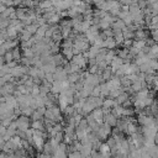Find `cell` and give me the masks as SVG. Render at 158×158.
<instances>
[{
  "mask_svg": "<svg viewBox=\"0 0 158 158\" xmlns=\"http://www.w3.org/2000/svg\"><path fill=\"white\" fill-rule=\"evenodd\" d=\"M14 2H15V0H14Z\"/></svg>",
  "mask_w": 158,
  "mask_h": 158,
  "instance_id": "obj_22",
  "label": "cell"
},
{
  "mask_svg": "<svg viewBox=\"0 0 158 158\" xmlns=\"http://www.w3.org/2000/svg\"><path fill=\"white\" fill-rule=\"evenodd\" d=\"M64 145L62 143V145H58V147H57V149H56V152H54V158H67V156H66V153H64Z\"/></svg>",
  "mask_w": 158,
  "mask_h": 158,
  "instance_id": "obj_8",
  "label": "cell"
},
{
  "mask_svg": "<svg viewBox=\"0 0 158 158\" xmlns=\"http://www.w3.org/2000/svg\"><path fill=\"white\" fill-rule=\"evenodd\" d=\"M5 10H6V6L3 5V4H0V16H2V14H3Z\"/></svg>",
  "mask_w": 158,
  "mask_h": 158,
  "instance_id": "obj_20",
  "label": "cell"
},
{
  "mask_svg": "<svg viewBox=\"0 0 158 158\" xmlns=\"http://www.w3.org/2000/svg\"><path fill=\"white\" fill-rule=\"evenodd\" d=\"M87 62H88V59L84 57V54H83V53L74 54V56H73V58H72V63H73V64H75V66H78L81 69H82V68H85Z\"/></svg>",
  "mask_w": 158,
  "mask_h": 158,
  "instance_id": "obj_1",
  "label": "cell"
},
{
  "mask_svg": "<svg viewBox=\"0 0 158 158\" xmlns=\"http://www.w3.org/2000/svg\"><path fill=\"white\" fill-rule=\"evenodd\" d=\"M31 126H32V130H38V131H42V130H43V124H42L41 120L33 121Z\"/></svg>",
  "mask_w": 158,
  "mask_h": 158,
  "instance_id": "obj_13",
  "label": "cell"
},
{
  "mask_svg": "<svg viewBox=\"0 0 158 158\" xmlns=\"http://www.w3.org/2000/svg\"><path fill=\"white\" fill-rule=\"evenodd\" d=\"M122 64H124V59H121L118 56H115L114 59L111 61V63H110V68H111L112 73H115V72H116L118 68H120Z\"/></svg>",
  "mask_w": 158,
  "mask_h": 158,
  "instance_id": "obj_6",
  "label": "cell"
},
{
  "mask_svg": "<svg viewBox=\"0 0 158 158\" xmlns=\"http://www.w3.org/2000/svg\"><path fill=\"white\" fill-rule=\"evenodd\" d=\"M94 120L98 122V124H103V121H104V110L103 109H95V110H93L90 114H89Z\"/></svg>",
  "mask_w": 158,
  "mask_h": 158,
  "instance_id": "obj_4",
  "label": "cell"
},
{
  "mask_svg": "<svg viewBox=\"0 0 158 158\" xmlns=\"http://www.w3.org/2000/svg\"><path fill=\"white\" fill-rule=\"evenodd\" d=\"M106 87L109 89V91H112L115 89H118L121 87V82H120V78H117V77H112L110 81L106 82Z\"/></svg>",
  "mask_w": 158,
  "mask_h": 158,
  "instance_id": "obj_5",
  "label": "cell"
},
{
  "mask_svg": "<svg viewBox=\"0 0 158 158\" xmlns=\"http://www.w3.org/2000/svg\"><path fill=\"white\" fill-rule=\"evenodd\" d=\"M127 99H129V94L126 93V91H124L122 94H120V95H118L117 98H116V100H115V103L117 104V105H122L125 101H127Z\"/></svg>",
  "mask_w": 158,
  "mask_h": 158,
  "instance_id": "obj_11",
  "label": "cell"
},
{
  "mask_svg": "<svg viewBox=\"0 0 158 158\" xmlns=\"http://www.w3.org/2000/svg\"><path fill=\"white\" fill-rule=\"evenodd\" d=\"M91 96H93V98L100 96V85L94 87V89H93V91H91Z\"/></svg>",
  "mask_w": 158,
  "mask_h": 158,
  "instance_id": "obj_17",
  "label": "cell"
},
{
  "mask_svg": "<svg viewBox=\"0 0 158 158\" xmlns=\"http://www.w3.org/2000/svg\"><path fill=\"white\" fill-rule=\"evenodd\" d=\"M117 2H120V0H117Z\"/></svg>",
  "mask_w": 158,
  "mask_h": 158,
  "instance_id": "obj_21",
  "label": "cell"
},
{
  "mask_svg": "<svg viewBox=\"0 0 158 158\" xmlns=\"http://www.w3.org/2000/svg\"><path fill=\"white\" fill-rule=\"evenodd\" d=\"M51 8H52V2H51V0H41V2L38 3V9L40 10L46 11V10H48Z\"/></svg>",
  "mask_w": 158,
  "mask_h": 158,
  "instance_id": "obj_9",
  "label": "cell"
},
{
  "mask_svg": "<svg viewBox=\"0 0 158 158\" xmlns=\"http://www.w3.org/2000/svg\"><path fill=\"white\" fill-rule=\"evenodd\" d=\"M31 117L33 118V121H38V120H41V117H42V115H41V114H40V112H38V111L36 110V111H33V112H32Z\"/></svg>",
  "mask_w": 158,
  "mask_h": 158,
  "instance_id": "obj_18",
  "label": "cell"
},
{
  "mask_svg": "<svg viewBox=\"0 0 158 158\" xmlns=\"http://www.w3.org/2000/svg\"><path fill=\"white\" fill-rule=\"evenodd\" d=\"M16 127L20 129V131H26L30 127V120L27 118V116H20L17 117V120L15 121Z\"/></svg>",
  "mask_w": 158,
  "mask_h": 158,
  "instance_id": "obj_2",
  "label": "cell"
},
{
  "mask_svg": "<svg viewBox=\"0 0 158 158\" xmlns=\"http://www.w3.org/2000/svg\"><path fill=\"white\" fill-rule=\"evenodd\" d=\"M115 106H117V104L115 103L114 99H105V100L103 101V108H104V110H109V109L115 108Z\"/></svg>",
  "mask_w": 158,
  "mask_h": 158,
  "instance_id": "obj_10",
  "label": "cell"
},
{
  "mask_svg": "<svg viewBox=\"0 0 158 158\" xmlns=\"http://www.w3.org/2000/svg\"><path fill=\"white\" fill-rule=\"evenodd\" d=\"M12 57H14V61L15 62H17V61H20V56H21V54H20V50L19 48H14L12 51Z\"/></svg>",
  "mask_w": 158,
  "mask_h": 158,
  "instance_id": "obj_16",
  "label": "cell"
},
{
  "mask_svg": "<svg viewBox=\"0 0 158 158\" xmlns=\"http://www.w3.org/2000/svg\"><path fill=\"white\" fill-rule=\"evenodd\" d=\"M14 12H15V9H14L12 6L6 8V10L2 14V16H0V17H2V19H10V16H11Z\"/></svg>",
  "mask_w": 158,
  "mask_h": 158,
  "instance_id": "obj_12",
  "label": "cell"
},
{
  "mask_svg": "<svg viewBox=\"0 0 158 158\" xmlns=\"http://www.w3.org/2000/svg\"><path fill=\"white\" fill-rule=\"evenodd\" d=\"M116 46H117V45H116V42H115L114 37H108V38H105V40H104L103 48H106L108 51H110V50H114Z\"/></svg>",
  "mask_w": 158,
  "mask_h": 158,
  "instance_id": "obj_7",
  "label": "cell"
},
{
  "mask_svg": "<svg viewBox=\"0 0 158 158\" xmlns=\"http://www.w3.org/2000/svg\"><path fill=\"white\" fill-rule=\"evenodd\" d=\"M37 29H38V26L36 25V24H31V25H29V26H26L25 27V30L29 32V33H31L32 36L36 33V31H37Z\"/></svg>",
  "mask_w": 158,
  "mask_h": 158,
  "instance_id": "obj_14",
  "label": "cell"
},
{
  "mask_svg": "<svg viewBox=\"0 0 158 158\" xmlns=\"http://www.w3.org/2000/svg\"><path fill=\"white\" fill-rule=\"evenodd\" d=\"M4 61L6 62V63H10V62H12L14 61V57H12V52L10 51H8L5 54H4Z\"/></svg>",
  "mask_w": 158,
  "mask_h": 158,
  "instance_id": "obj_15",
  "label": "cell"
},
{
  "mask_svg": "<svg viewBox=\"0 0 158 158\" xmlns=\"http://www.w3.org/2000/svg\"><path fill=\"white\" fill-rule=\"evenodd\" d=\"M91 2H93V4H94L96 8H98V6L100 5V4H103V3H104L105 0H91Z\"/></svg>",
  "mask_w": 158,
  "mask_h": 158,
  "instance_id": "obj_19",
  "label": "cell"
},
{
  "mask_svg": "<svg viewBox=\"0 0 158 158\" xmlns=\"http://www.w3.org/2000/svg\"><path fill=\"white\" fill-rule=\"evenodd\" d=\"M67 72L64 70V68L61 66V67H57L56 72L53 73V79L54 81H58V82H63V81H67Z\"/></svg>",
  "mask_w": 158,
  "mask_h": 158,
  "instance_id": "obj_3",
  "label": "cell"
}]
</instances>
